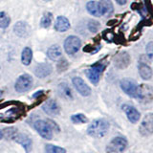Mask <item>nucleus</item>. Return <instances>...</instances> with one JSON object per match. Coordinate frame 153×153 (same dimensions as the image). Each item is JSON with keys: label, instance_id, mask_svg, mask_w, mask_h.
Wrapping results in <instances>:
<instances>
[{"label": "nucleus", "instance_id": "nucleus-1", "mask_svg": "<svg viewBox=\"0 0 153 153\" xmlns=\"http://www.w3.org/2000/svg\"><path fill=\"white\" fill-rule=\"evenodd\" d=\"M24 114H25V109H24L23 104L17 102H13V103L11 105V108L7 109L6 112H0V123H13L16 120L20 119Z\"/></svg>", "mask_w": 153, "mask_h": 153}, {"label": "nucleus", "instance_id": "nucleus-2", "mask_svg": "<svg viewBox=\"0 0 153 153\" xmlns=\"http://www.w3.org/2000/svg\"><path fill=\"white\" fill-rule=\"evenodd\" d=\"M35 128L39 135L46 139V140H51L54 136V130L59 131V127L55 123V122L47 120V121H43V120H37L35 122Z\"/></svg>", "mask_w": 153, "mask_h": 153}, {"label": "nucleus", "instance_id": "nucleus-3", "mask_svg": "<svg viewBox=\"0 0 153 153\" xmlns=\"http://www.w3.org/2000/svg\"><path fill=\"white\" fill-rule=\"evenodd\" d=\"M110 128V123L104 119H97L89 124L87 134L93 138H102L107 134Z\"/></svg>", "mask_w": 153, "mask_h": 153}, {"label": "nucleus", "instance_id": "nucleus-4", "mask_svg": "<svg viewBox=\"0 0 153 153\" xmlns=\"http://www.w3.org/2000/svg\"><path fill=\"white\" fill-rule=\"evenodd\" d=\"M128 146V141L124 136H117L113 138L106 146V153H123Z\"/></svg>", "mask_w": 153, "mask_h": 153}, {"label": "nucleus", "instance_id": "nucleus-5", "mask_svg": "<svg viewBox=\"0 0 153 153\" xmlns=\"http://www.w3.org/2000/svg\"><path fill=\"white\" fill-rule=\"evenodd\" d=\"M136 99H138L143 103L152 102H153V87L151 85L146 84V83L138 85Z\"/></svg>", "mask_w": 153, "mask_h": 153}, {"label": "nucleus", "instance_id": "nucleus-6", "mask_svg": "<svg viewBox=\"0 0 153 153\" xmlns=\"http://www.w3.org/2000/svg\"><path fill=\"white\" fill-rule=\"evenodd\" d=\"M139 133L143 137H149L153 135V113H147L139 126Z\"/></svg>", "mask_w": 153, "mask_h": 153}, {"label": "nucleus", "instance_id": "nucleus-7", "mask_svg": "<svg viewBox=\"0 0 153 153\" xmlns=\"http://www.w3.org/2000/svg\"><path fill=\"white\" fill-rule=\"evenodd\" d=\"M105 67H106L105 64L102 63V61H100V62H98V63L94 64L90 69L87 70V72H86L87 78L89 79V80L94 85H97L99 83L100 75H102V73L104 71Z\"/></svg>", "mask_w": 153, "mask_h": 153}, {"label": "nucleus", "instance_id": "nucleus-8", "mask_svg": "<svg viewBox=\"0 0 153 153\" xmlns=\"http://www.w3.org/2000/svg\"><path fill=\"white\" fill-rule=\"evenodd\" d=\"M122 90L126 93L127 96L131 98L137 97V90H138V84L136 81L132 79H123L120 82Z\"/></svg>", "mask_w": 153, "mask_h": 153}, {"label": "nucleus", "instance_id": "nucleus-9", "mask_svg": "<svg viewBox=\"0 0 153 153\" xmlns=\"http://www.w3.org/2000/svg\"><path fill=\"white\" fill-rule=\"evenodd\" d=\"M33 86V78L28 74H23L17 79L14 88L18 93H23L30 90Z\"/></svg>", "mask_w": 153, "mask_h": 153}, {"label": "nucleus", "instance_id": "nucleus-10", "mask_svg": "<svg viewBox=\"0 0 153 153\" xmlns=\"http://www.w3.org/2000/svg\"><path fill=\"white\" fill-rule=\"evenodd\" d=\"M81 46V41L78 36H70L64 41V50L67 54L74 55L79 50Z\"/></svg>", "mask_w": 153, "mask_h": 153}, {"label": "nucleus", "instance_id": "nucleus-11", "mask_svg": "<svg viewBox=\"0 0 153 153\" xmlns=\"http://www.w3.org/2000/svg\"><path fill=\"white\" fill-rule=\"evenodd\" d=\"M122 109L123 110V112L126 113L127 120L131 123L135 124L137 123L141 119V113L138 111V109L136 107H134L131 104H123L122 106Z\"/></svg>", "mask_w": 153, "mask_h": 153}, {"label": "nucleus", "instance_id": "nucleus-12", "mask_svg": "<svg viewBox=\"0 0 153 153\" xmlns=\"http://www.w3.org/2000/svg\"><path fill=\"white\" fill-rule=\"evenodd\" d=\"M13 140L16 141L17 143L23 146V148L25 149L26 153H29L32 150V146H33V142L31 140V138L29 137L28 135L24 133H16L13 136Z\"/></svg>", "mask_w": 153, "mask_h": 153}, {"label": "nucleus", "instance_id": "nucleus-13", "mask_svg": "<svg viewBox=\"0 0 153 153\" xmlns=\"http://www.w3.org/2000/svg\"><path fill=\"white\" fill-rule=\"evenodd\" d=\"M130 56L126 52H121L114 57V64L119 69H124L130 64Z\"/></svg>", "mask_w": 153, "mask_h": 153}, {"label": "nucleus", "instance_id": "nucleus-14", "mask_svg": "<svg viewBox=\"0 0 153 153\" xmlns=\"http://www.w3.org/2000/svg\"><path fill=\"white\" fill-rule=\"evenodd\" d=\"M72 81H73V84L75 86L76 90L78 91L81 96H83V97H88V96L91 94V88L86 84V82L82 79L76 76V78H74L72 79Z\"/></svg>", "mask_w": 153, "mask_h": 153}, {"label": "nucleus", "instance_id": "nucleus-15", "mask_svg": "<svg viewBox=\"0 0 153 153\" xmlns=\"http://www.w3.org/2000/svg\"><path fill=\"white\" fill-rule=\"evenodd\" d=\"M42 109L46 114L50 116H56L60 113V107L54 100H49L42 105Z\"/></svg>", "mask_w": 153, "mask_h": 153}, {"label": "nucleus", "instance_id": "nucleus-16", "mask_svg": "<svg viewBox=\"0 0 153 153\" xmlns=\"http://www.w3.org/2000/svg\"><path fill=\"white\" fill-rule=\"evenodd\" d=\"M52 73V66L48 63H40L35 68V74L37 78H46Z\"/></svg>", "mask_w": 153, "mask_h": 153}, {"label": "nucleus", "instance_id": "nucleus-17", "mask_svg": "<svg viewBox=\"0 0 153 153\" xmlns=\"http://www.w3.org/2000/svg\"><path fill=\"white\" fill-rule=\"evenodd\" d=\"M138 69H139V73H140V76L143 79L145 80H148L152 78L153 72L152 69L150 68V66H148L146 62H140L138 65Z\"/></svg>", "mask_w": 153, "mask_h": 153}, {"label": "nucleus", "instance_id": "nucleus-18", "mask_svg": "<svg viewBox=\"0 0 153 153\" xmlns=\"http://www.w3.org/2000/svg\"><path fill=\"white\" fill-rule=\"evenodd\" d=\"M86 9L89 12L90 14H92L93 16L96 17H100L102 16V9H100V5L99 2L96 1H89L86 5Z\"/></svg>", "mask_w": 153, "mask_h": 153}, {"label": "nucleus", "instance_id": "nucleus-19", "mask_svg": "<svg viewBox=\"0 0 153 153\" xmlns=\"http://www.w3.org/2000/svg\"><path fill=\"white\" fill-rule=\"evenodd\" d=\"M100 9H102V16L106 17L112 16V13L114 12V7L110 0H100Z\"/></svg>", "mask_w": 153, "mask_h": 153}, {"label": "nucleus", "instance_id": "nucleus-20", "mask_svg": "<svg viewBox=\"0 0 153 153\" xmlns=\"http://www.w3.org/2000/svg\"><path fill=\"white\" fill-rule=\"evenodd\" d=\"M70 28V22L65 16H59L55 23V29L59 32H65Z\"/></svg>", "mask_w": 153, "mask_h": 153}, {"label": "nucleus", "instance_id": "nucleus-21", "mask_svg": "<svg viewBox=\"0 0 153 153\" xmlns=\"http://www.w3.org/2000/svg\"><path fill=\"white\" fill-rule=\"evenodd\" d=\"M14 33H16L18 36H27L29 33V26L26 22L24 21H18L16 25H14Z\"/></svg>", "mask_w": 153, "mask_h": 153}, {"label": "nucleus", "instance_id": "nucleus-22", "mask_svg": "<svg viewBox=\"0 0 153 153\" xmlns=\"http://www.w3.org/2000/svg\"><path fill=\"white\" fill-rule=\"evenodd\" d=\"M47 56L52 60L59 59V57L61 56V48L59 45H53L47 51Z\"/></svg>", "mask_w": 153, "mask_h": 153}, {"label": "nucleus", "instance_id": "nucleus-23", "mask_svg": "<svg viewBox=\"0 0 153 153\" xmlns=\"http://www.w3.org/2000/svg\"><path fill=\"white\" fill-rule=\"evenodd\" d=\"M59 93L60 94V96L62 98L69 99V100L73 99V94H72V91H71L70 87L68 86V84H66V83H60L59 85Z\"/></svg>", "mask_w": 153, "mask_h": 153}, {"label": "nucleus", "instance_id": "nucleus-24", "mask_svg": "<svg viewBox=\"0 0 153 153\" xmlns=\"http://www.w3.org/2000/svg\"><path fill=\"white\" fill-rule=\"evenodd\" d=\"M33 59V52L31 50V48L26 47L24 48V50L22 51L21 54V61L24 65H29L31 63Z\"/></svg>", "mask_w": 153, "mask_h": 153}, {"label": "nucleus", "instance_id": "nucleus-25", "mask_svg": "<svg viewBox=\"0 0 153 153\" xmlns=\"http://www.w3.org/2000/svg\"><path fill=\"white\" fill-rule=\"evenodd\" d=\"M52 21H53V14L49 12H47L43 14V16L41 18L40 26L42 28H49L52 24Z\"/></svg>", "mask_w": 153, "mask_h": 153}, {"label": "nucleus", "instance_id": "nucleus-26", "mask_svg": "<svg viewBox=\"0 0 153 153\" xmlns=\"http://www.w3.org/2000/svg\"><path fill=\"white\" fill-rule=\"evenodd\" d=\"M10 23H11V18H10L9 14L5 12H0V28H7Z\"/></svg>", "mask_w": 153, "mask_h": 153}, {"label": "nucleus", "instance_id": "nucleus-27", "mask_svg": "<svg viewBox=\"0 0 153 153\" xmlns=\"http://www.w3.org/2000/svg\"><path fill=\"white\" fill-rule=\"evenodd\" d=\"M71 121L74 123H85L88 122L87 117L84 114H75L73 116H71Z\"/></svg>", "mask_w": 153, "mask_h": 153}, {"label": "nucleus", "instance_id": "nucleus-28", "mask_svg": "<svg viewBox=\"0 0 153 153\" xmlns=\"http://www.w3.org/2000/svg\"><path fill=\"white\" fill-rule=\"evenodd\" d=\"M45 150H46V153H66V150L64 148L54 146V145H46Z\"/></svg>", "mask_w": 153, "mask_h": 153}, {"label": "nucleus", "instance_id": "nucleus-29", "mask_svg": "<svg viewBox=\"0 0 153 153\" xmlns=\"http://www.w3.org/2000/svg\"><path fill=\"white\" fill-rule=\"evenodd\" d=\"M87 27L91 33H97L100 27V22L96 21V20H90L87 24Z\"/></svg>", "mask_w": 153, "mask_h": 153}, {"label": "nucleus", "instance_id": "nucleus-30", "mask_svg": "<svg viewBox=\"0 0 153 153\" xmlns=\"http://www.w3.org/2000/svg\"><path fill=\"white\" fill-rule=\"evenodd\" d=\"M68 61H67L66 59H61L59 61V63H57V71L59 72H63L65 71L67 68H68Z\"/></svg>", "mask_w": 153, "mask_h": 153}, {"label": "nucleus", "instance_id": "nucleus-31", "mask_svg": "<svg viewBox=\"0 0 153 153\" xmlns=\"http://www.w3.org/2000/svg\"><path fill=\"white\" fill-rule=\"evenodd\" d=\"M146 55L151 61H153V41L148 42L146 45Z\"/></svg>", "mask_w": 153, "mask_h": 153}, {"label": "nucleus", "instance_id": "nucleus-32", "mask_svg": "<svg viewBox=\"0 0 153 153\" xmlns=\"http://www.w3.org/2000/svg\"><path fill=\"white\" fill-rule=\"evenodd\" d=\"M43 97H44V92H43L42 90L37 91L36 93H35V94L33 95V99H40V98H43Z\"/></svg>", "mask_w": 153, "mask_h": 153}, {"label": "nucleus", "instance_id": "nucleus-33", "mask_svg": "<svg viewBox=\"0 0 153 153\" xmlns=\"http://www.w3.org/2000/svg\"><path fill=\"white\" fill-rule=\"evenodd\" d=\"M116 2L119 4V5H126L127 0H116Z\"/></svg>", "mask_w": 153, "mask_h": 153}, {"label": "nucleus", "instance_id": "nucleus-34", "mask_svg": "<svg viewBox=\"0 0 153 153\" xmlns=\"http://www.w3.org/2000/svg\"><path fill=\"white\" fill-rule=\"evenodd\" d=\"M2 138H3V132L0 130V140H1Z\"/></svg>", "mask_w": 153, "mask_h": 153}, {"label": "nucleus", "instance_id": "nucleus-35", "mask_svg": "<svg viewBox=\"0 0 153 153\" xmlns=\"http://www.w3.org/2000/svg\"><path fill=\"white\" fill-rule=\"evenodd\" d=\"M2 95H3V92H2V91H1V90H0V98H1V97H2Z\"/></svg>", "mask_w": 153, "mask_h": 153}, {"label": "nucleus", "instance_id": "nucleus-36", "mask_svg": "<svg viewBox=\"0 0 153 153\" xmlns=\"http://www.w3.org/2000/svg\"><path fill=\"white\" fill-rule=\"evenodd\" d=\"M44 1H46V2H49V1H52V0H44Z\"/></svg>", "mask_w": 153, "mask_h": 153}]
</instances>
